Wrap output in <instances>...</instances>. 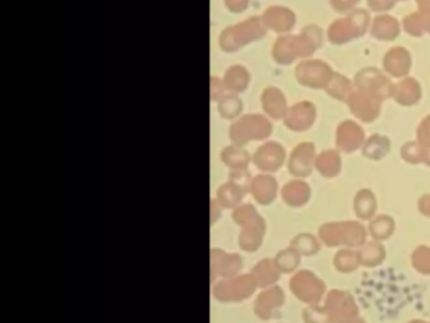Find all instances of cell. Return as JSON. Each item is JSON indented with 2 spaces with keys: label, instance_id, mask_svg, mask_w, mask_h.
<instances>
[{
  "label": "cell",
  "instance_id": "cell-1",
  "mask_svg": "<svg viewBox=\"0 0 430 323\" xmlns=\"http://www.w3.org/2000/svg\"><path fill=\"white\" fill-rule=\"evenodd\" d=\"M371 15L364 8H356L342 18L335 19L327 30L330 44L335 46L353 42L355 39L365 36L371 26Z\"/></svg>",
  "mask_w": 430,
  "mask_h": 323
},
{
  "label": "cell",
  "instance_id": "cell-2",
  "mask_svg": "<svg viewBox=\"0 0 430 323\" xmlns=\"http://www.w3.org/2000/svg\"><path fill=\"white\" fill-rule=\"evenodd\" d=\"M261 18L252 17L245 22L225 29L220 36V46L226 52H235L251 42H256L266 35Z\"/></svg>",
  "mask_w": 430,
  "mask_h": 323
},
{
  "label": "cell",
  "instance_id": "cell-3",
  "mask_svg": "<svg viewBox=\"0 0 430 323\" xmlns=\"http://www.w3.org/2000/svg\"><path fill=\"white\" fill-rule=\"evenodd\" d=\"M353 86L356 90L371 93L382 101L391 99L394 82L389 79L386 73L379 68L368 66L356 72L353 76Z\"/></svg>",
  "mask_w": 430,
  "mask_h": 323
},
{
  "label": "cell",
  "instance_id": "cell-4",
  "mask_svg": "<svg viewBox=\"0 0 430 323\" xmlns=\"http://www.w3.org/2000/svg\"><path fill=\"white\" fill-rule=\"evenodd\" d=\"M333 68L323 59L307 58L301 61L295 70V80L301 86L308 89H326L332 76Z\"/></svg>",
  "mask_w": 430,
  "mask_h": 323
},
{
  "label": "cell",
  "instance_id": "cell-5",
  "mask_svg": "<svg viewBox=\"0 0 430 323\" xmlns=\"http://www.w3.org/2000/svg\"><path fill=\"white\" fill-rule=\"evenodd\" d=\"M272 131V124L265 116H246L231 127V138L237 143H246L250 139H263Z\"/></svg>",
  "mask_w": 430,
  "mask_h": 323
},
{
  "label": "cell",
  "instance_id": "cell-6",
  "mask_svg": "<svg viewBox=\"0 0 430 323\" xmlns=\"http://www.w3.org/2000/svg\"><path fill=\"white\" fill-rule=\"evenodd\" d=\"M384 101L373 96L371 93L356 90L351 93L350 99L346 102L353 116L359 120L373 122L380 116Z\"/></svg>",
  "mask_w": 430,
  "mask_h": 323
},
{
  "label": "cell",
  "instance_id": "cell-7",
  "mask_svg": "<svg viewBox=\"0 0 430 323\" xmlns=\"http://www.w3.org/2000/svg\"><path fill=\"white\" fill-rule=\"evenodd\" d=\"M413 66L411 52L404 46H395L387 50L382 58V68L387 76L394 79H404L409 76Z\"/></svg>",
  "mask_w": 430,
  "mask_h": 323
},
{
  "label": "cell",
  "instance_id": "cell-8",
  "mask_svg": "<svg viewBox=\"0 0 430 323\" xmlns=\"http://www.w3.org/2000/svg\"><path fill=\"white\" fill-rule=\"evenodd\" d=\"M317 119V107L309 100L299 101L288 109L284 116V124L295 131H304L309 129Z\"/></svg>",
  "mask_w": 430,
  "mask_h": 323
},
{
  "label": "cell",
  "instance_id": "cell-9",
  "mask_svg": "<svg viewBox=\"0 0 430 323\" xmlns=\"http://www.w3.org/2000/svg\"><path fill=\"white\" fill-rule=\"evenodd\" d=\"M261 21L266 28L275 33H289L295 28L297 23V15L290 8L283 6L269 7L261 15Z\"/></svg>",
  "mask_w": 430,
  "mask_h": 323
},
{
  "label": "cell",
  "instance_id": "cell-10",
  "mask_svg": "<svg viewBox=\"0 0 430 323\" xmlns=\"http://www.w3.org/2000/svg\"><path fill=\"white\" fill-rule=\"evenodd\" d=\"M423 98V87L422 84L411 76H406L395 82L393 87L391 99L405 108H411L419 104Z\"/></svg>",
  "mask_w": 430,
  "mask_h": 323
},
{
  "label": "cell",
  "instance_id": "cell-11",
  "mask_svg": "<svg viewBox=\"0 0 430 323\" xmlns=\"http://www.w3.org/2000/svg\"><path fill=\"white\" fill-rule=\"evenodd\" d=\"M368 32L377 41L391 42L400 36L402 24L394 15H387V13L376 15L371 21Z\"/></svg>",
  "mask_w": 430,
  "mask_h": 323
},
{
  "label": "cell",
  "instance_id": "cell-12",
  "mask_svg": "<svg viewBox=\"0 0 430 323\" xmlns=\"http://www.w3.org/2000/svg\"><path fill=\"white\" fill-rule=\"evenodd\" d=\"M272 58L279 65H292L297 59H301V47L297 35H284L279 37L272 46Z\"/></svg>",
  "mask_w": 430,
  "mask_h": 323
},
{
  "label": "cell",
  "instance_id": "cell-13",
  "mask_svg": "<svg viewBox=\"0 0 430 323\" xmlns=\"http://www.w3.org/2000/svg\"><path fill=\"white\" fill-rule=\"evenodd\" d=\"M261 105L272 119H284L288 113L287 98L278 87H266L261 95Z\"/></svg>",
  "mask_w": 430,
  "mask_h": 323
},
{
  "label": "cell",
  "instance_id": "cell-14",
  "mask_svg": "<svg viewBox=\"0 0 430 323\" xmlns=\"http://www.w3.org/2000/svg\"><path fill=\"white\" fill-rule=\"evenodd\" d=\"M298 41L301 46V57L303 59L310 58L318 48L322 47L324 41V32L317 24H308L301 29L298 35Z\"/></svg>",
  "mask_w": 430,
  "mask_h": 323
},
{
  "label": "cell",
  "instance_id": "cell-15",
  "mask_svg": "<svg viewBox=\"0 0 430 323\" xmlns=\"http://www.w3.org/2000/svg\"><path fill=\"white\" fill-rule=\"evenodd\" d=\"M364 129L352 120H344L338 125L337 144L344 151H353L364 140Z\"/></svg>",
  "mask_w": 430,
  "mask_h": 323
},
{
  "label": "cell",
  "instance_id": "cell-16",
  "mask_svg": "<svg viewBox=\"0 0 430 323\" xmlns=\"http://www.w3.org/2000/svg\"><path fill=\"white\" fill-rule=\"evenodd\" d=\"M353 91H355L353 81L336 71L333 73L328 85L324 89V93L330 96L332 99L342 101V102H347Z\"/></svg>",
  "mask_w": 430,
  "mask_h": 323
},
{
  "label": "cell",
  "instance_id": "cell-17",
  "mask_svg": "<svg viewBox=\"0 0 430 323\" xmlns=\"http://www.w3.org/2000/svg\"><path fill=\"white\" fill-rule=\"evenodd\" d=\"M250 81V73L243 66H234L230 67L226 75L223 84L231 91L234 93H243L246 90Z\"/></svg>",
  "mask_w": 430,
  "mask_h": 323
},
{
  "label": "cell",
  "instance_id": "cell-18",
  "mask_svg": "<svg viewBox=\"0 0 430 323\" xmlns=\"http://www.w3.org/2000/svg\"><path fill=\"white\" fill-rule=\"evenodd\" d=\"M284 158L283 149L280 145L275 143H269L261 147L256 154V163L261 168H277L280 165V162Z\"/></svg>",
  "mask_w": 430,
  "mask_h": 323
},
{
  "label": "cell",
  "instance_id": "cell-19",
  "mask_svg": "<svg viewBox=\"0 0 430 323\" xmlns=\"http://www.w3.org/2000/svg\"><path fill=\"white\" fill-rule=\"evenodd\" d=\"M402 29L409 36L423 37L427 35L425 24H424V13L422 10H416L402 18Z\"/></svg>",
  "mask_w": 430,
  "mask_h": 323
},
{
  "label": "cell",
  "instance_id": "cell-20",
  "mask_svg": "<svg viewBox=\"0 0 430 323\" xmlns=\"http://www.w3.org/2000/svg\"><path fill=\"white\" fill-rule=\"evenodd\" d=\"M313 156L312 144H301L295 151L292 157V168L297 172H306L308 169L309 162Z\"/></svg>",
  "mask_w": 430,
  "mask_h": 323
},
{
  "label": "cell",
  "instance_id": "cell-21",
  "mask_svg": "<svg viewBox=\"0 0 430 323\" xmlns=\"http://www.w3.org/2000/svg\"><path fill=\"white\" fill-rule=\"evenodd\" d=\"M243 109V104L241 101L236 96L234 95H229V96H225L220 101V105H218V110H220V114L223 118H227L231 119L234 116H236Z\"/></svg>",
  "mask_w": 430,
  "mask_h": 323
},
{
  "label": "cell",
  "instance_id": "cell-22",
  "mask_svg": "<svg viewBox=\"0 0 430 323\" xmlns=\"http://www.w3.org/2000/svg\"><path fill=\"white\" fill-rule=\"evenodd\" d=\"M389 145L390 143L387 138L382 137V136H373L366 143L365 153L373 158H377V157H381L384 153H386Z\"/></svg>",
  "mask_w": 430,
  "mask_h": 323
},
{
  "label": "cell",
  "instance_id": "cell-23",
  "mask_svg": "<svg viewBox=\"0 0 430 323\" xmlns=\"http://www.w3.org/2000/svg\"><path fill=\"white\" fill-rule=\"evenodd\" d=\"M361 0H330V6L338 15H347L356 9Z\"/></svg>",
  "mask_w": 430,
  "mask_h": 323
},
{
  "label": "cell",
  "instance_id": "cell-24",
  "mask_svg": "<svg viewBox=\"0 0 430 323\" xmlns=\"http://www.w3.org/2000/svg\"><path fill=\"white\" fill-rule=\"evenodd\" d=\"M396 3V0H367V7L376 15H382L391 10Z\"/></svg>",
  "mask_w": 430,
  "mask_h": 323
},
{
  "label": "cell",
  "instance_id": "cell-25",
  "mask_svg": "<svg viewBox=\"0 0 430 323\" xmlns=\"http://www.w3.org/2000/svg\"><path fill=\"white\" fill-rule=\"evenodd\" d=\"M418 138L419 142L424 145H429L430 144V116H425L420 125L418 127Z\"/></svg>",
  "mask_w": 430,
  "mask_h": 323
},
{
  "label": "cell",
  "instance_id": "cell-26",
  "mask_svg": "<svg viewBox=\"0 0 430 323\" xmlns=\"http://www.w3.org/2000/svg\"><path fill=\"white\" fill-rule=\"evenodd\" d=\"M337 162H339V158L333 153H324L319 158L321 168H322L323 171H330V172L336 169Z\"/></svg>",
  "mask_w": 430,
  "mask_h": 323
},
{
  "label": "cell",
  "instance_id": "cell-27",
  "mask_svg": "<svg viewBox=\"0 0 430 323\" xmlns=\"http://www.w3.org/2000/svg\"><path fill=\"white\" fill-rule=\"evenodd\" d=\"M225 1L232 13H241L247 8L250 0H225Z\"/></svg>",
  "mask_w": 430,
  "mask_h": 323
},
{
  "label": "cell",
  "instance_id": "cell-28",
  "mask_svg": "<svg viewBox=\"0 0 430 323\" xmlns=\"http://www.w3.org/2000/svg\"><path fill=\"white\" fill-rule=\"evenodd\" d=\"M223 89H225V84H223L218 79L211 80V96L212 99H217L220 96H223Z\"/></svg>",
  "mask_w": 430,
  "mask_h": 323
},
{
  "label": "cell",
  "instance_id": "cell-29",
  "mask_svg": "<svg viewBox=\"0 0 430 323\" xmlns=\"http://www.w3.org/2000/svg\"><path fill=\"white\" fill-rule=\"evenodd\" d=\"M402 151H404V156L408 159H413L414 156L418 157V156L420 154V153H418V151H420V149H419V147H418L415 143L406 144V145L404 147Z\"/></svg>",
  "mask_w": 430,
  "mask_h": 323
},
{
  "label": "cell",
  "instance_id": "cell-30",
  "mask_svg": "<svg viewBox=\"0 0 430 323\" xmlns=\"http://www.w3.org/2000/svg\"><path fill=\"white\" fill-rule=\"evenodd\" d=\"M415 1L418 10L430 12V0H414Z\"/></svg>",
  "mask_w": 430,
  "mask_h": 323
},
{
  "label": "cell",
  "instance_id": "cell-31",
  "mask_svg": "<svg viewBox=\"0 0 430 323\" xmlns=\"http://www.w3.org/2000/svg\"><path fill=\"white\" fill-rule=\"evenodd\" d=\"M424 24H425V32L427 35H430V12H424Z\"/></svg>",
  "mask_w": 430,
  "mask_h": 323
},
{
  "label": "cell",
  "instance_id": "cell-32",
  "mask_svg": "<svg viewBox=\"0 0 430 323\" xmlns=\"http://www.w3.org/2000/svg\"><path fill=\"white\" fill-rule=\"evenodd\" d=\"M396 1H406V0H396Z\"/></svg>",
  "mask_w": 430,
  "mask_h": 323
}]
</instances>
